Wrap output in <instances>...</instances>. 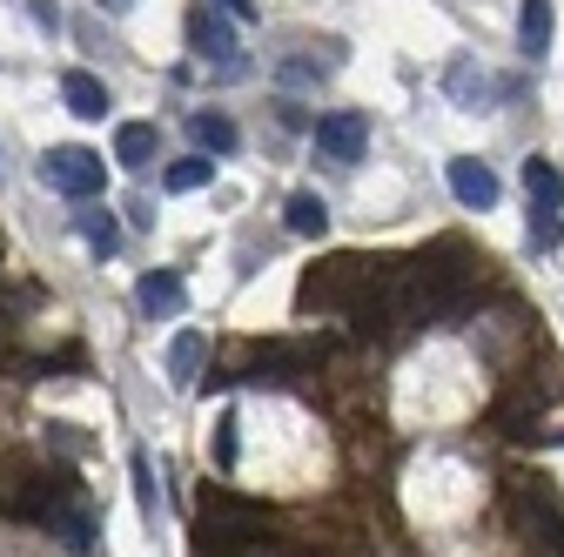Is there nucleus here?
<instances>
[{
    "label": "nucleus",
    "mask_w": 564,
    "mask_h": 557,
    "mask_svg": "<svg viewBox=\"0 0 564 557\" xmlns=\"http://www.w3.org/2000/svg\"><path fill=\"white\" fill-rule=\"evenodd\" d=\"M208 175H216V162H208V155H188V162H169L162 182H169V195H195Z\"/></svg>",
    "instance_id": "dca6fc26"
},
{
    "label": "nucleus",
    "mask_w": 564,
    "mask_h": 557,
    "mask_svg": "<svg viewBox=\"0 0 564 557\" xmlns=\"http://www.w3.org/2000/svg\"><path fill=\"white\" fill-rule=\"evenodd\" d=\"M188 128H195V142H202L208 155H236V142H242V128H236V121H229L223 108H202V114H195Z\"/></svg>",
    "instance_id": "f8f14e48"
},
{
    "label": "nucleus",
    "mask_w": 564,
    "mask_h": 557,
    "mask_svg": "<svg viewBox=\"0 0 564 557\" xmlns=\"http://www.w3.org/2000/svg\"><path fill=\"white\" fill-rule=\"evenodd\" d=\"M216 8H229L236 21H249V14H256V0H216Z\"/></svg>",
    "instance_id": "412c9836"
},
{
    "label": "nucleus",
    "mask_w": 564,
    "mask_h": 557,
    "mask_svg": "<svg viewBox=\"0 0 564 557\" xmlns=\"http://www.w3.org/2000/svg\"><path fill=\"white\" fill-rule=\"evenodd\" d=\"M61 101H67V114H82V121L108 114V88L88 75V67H67V75H61Z\"/></svg>",
    "instance_id": "6e6552de"
},
{
    "label": "nucleus",
    "mask_w": 564,
    "mask_h": 557,
    "mask_svg": "<svg viewBox=\"0 0 564 557\" xmlns=\"http://www.w3.org/2000/svg\"><path fill=\"white\" fill-rule=\"evenodd\" d=\"M162 155V134H155V121H121V134H115V162L128 168V175H141Z\"/></svg>",
    "instance_id": "0eeeda50"
},
{
    "label": "nucleus",
    "mask_w": 564,
    "mask_h": 557,
    "mask_svg": "<svg viewBox=\"0 0 564 557\" xmlns=\"http://www.w3.org/2000/svg\"><path fill=\"white\" fill-rule=\"evenodd\" d=\"M128 470H134V504H141V517H155V463H149V450H134Z\"/></svg>",
    "instance_id": "f3484780"
},
{
    "label": "nucleus",
    "mask_w": 564,
    "mask_h": 557,
    "mask_svg": "<svg viewBox=\"0 0 564 557\" xmlns=\"http://www.w3.org/2000/svg\"><path fill=\"white\" fill-rule=\"evenodd\" d=\"M544 47H551V0H524L518 8V54L538 61Z\"/></svg>",
    "instance_id": "9b49d317"
},
{
    "label": "nucleus",
    "mask_w": 564,
    "mask_h": 557,
    "mask_svg": "<svg viewBox=\"0 0 564 557\" xmlns=\"http://www.w3.org/2000/svg\"><path fill=\"white\" fill-rule=\"evenodd\" d=\"M310 142H316V155H323V162L357 168V162H364V149H370V114L336 108V114H323V121L310 128Z\"/></svg>",
    "instance_id": "7ed1b4c3"
},
{
    "label": "nucleus",
    "mask_w": 564,
    "mask_h": 557,
    "mask_svg": "<svg viewBox=\"0 0 564 557\" xmlns=\"http://www.w3.org/2000/svg\"><path fill=\"white\" fill-rule=\"evenodd\" d=\"M524 242H531V249H557V242H564V222H557V216H538V208H531Z\"/></svg>",
    "instance_id": "a211bd4d"
},
{
    "label": "nucleus",
    "mask_w": 564,
    "mask_h": 557,
    "mask_svg": "<svg viewBox=\"0 0 564 557\" xmlns=\"http://www.w3.org/2000/svg\"><path fill=\"white\" fill-rule=\"evenodd\" d=\"M444 95H451L457 108H484V101L498 95V88H490V75H484L477 61H451V75H444Z\"/></svg>",
    "instance_id": "9d476101"
},
{
    "label": "nucleus",
    "mask_w": 564,
    "mask_h": 557,
    "mask_svg": "<svg viewBox=\"0 0 564 557\" xmlns=\"http://www.w3.org/2000/svg\"><path fill=\"white\" fill-rule=\"evenodd\" d=\"M444 175H451V195L464 208H490V201H498V175H490V162H477V155H451Z\"/></svg>",
    "instance_id": "423d86ee"
},
{
    "label": "nucleus",
    "mask_w": 564,
    "mask_h": 557,
    "mask_svg": "<svg viewBox=\"0 0 564 557\" xmlns=\"http://www.w3.org/2000/svg\"><path fill=\"white\" fill-rule=\"evenodd\" d=\"M75 229H82V242H88L95 255H115V249H121V222L108 216V208H82Z\"/></svg>",
    "instance_id": "4468645a"
},
{
    "label": "nucleus",
    "mask_w": 564,
    "mask_h": 557,
    "mask_svg": "<svg viewBox=\"0 0 564 557\" xmlns=\"http://www.w3.org/2000/svg\"><path fill=\"white\" fill-rule=\"evenodd\" d=\"M282 216H290V236H323L329 229V201L323 195H290V208H282Z\"/></svg>",
    "instance_id": "2eb2a0df"
},
{
    "label": "nucleus",
    "mask_w": 564,
    "mask_h": 557,
    "mask_svg": "<svg viewBox=\"0 0 564 557\" xmlns=\"http://www.w3.org/2000/svg\"><path fill=\"white\" fill-rule=\"evenodd\" d=\"M188 47H195L202 61H216L229 81L242 75V61H236V28H229V8H208V0H202V8L188 14Z\"/></svg>",
    "instance_id": "20e7f679"
},
{
    "label": "nucleus",
    "mask_w": 564,
    "mask_h": 557,
    "mask_svg": "<svg viewBox=\"0 0 564 557\" xmlns=\"http://www.w3.org/2000/svg\"><path fill=\"white\" fill-rule=\"evenodd\" d=\"M202 357H208V336H202V329H182V336L169 342V376L188 390V383L202 376Z\"/></svg>",
    "instance_id": "ddd939ff"
},
{
    "label": "nucleus",
    "mask_w": 564,
    "mask_h": 557,
    "mask_svg": "<svg viewBox=\"0 0 564 557\" xmlns=\"http://www.w3.org/2000/svg\"><path fill=\"white\" fill-rule=\"evenodd\" d=\"M28 21H34L41 34H54V28H61V8H54V0H28Z\"/></svg>",
    "instance_id": "aec40b11"
},
{
    "label": "nucleus",
    "mask_w": 564,
    "mask_h": 557,
    "mask_svg": "<svg viewBox=\"0 0 564 557\" xmlns=\"http://www.w3.org/2000/svg\"><path fill=\"white\" fill-rule=\"evenodd\" d=\"M101 182H108V168H101V155L95 149H47L41 155V188H54V195H67V201H95L101 195Z\"/></svg>",
    "instance_id": "f03ea898"
},
{
    "label": "nucleus",
    "mask_w": 564,
    "mask_h": 557,
    "mask_svg": "<svg viewBox=\"0 0 564 557\" xmlns=\"http://www.w3.org/2000/svg\"><path fill=\"white\" fill-rule=\"evenodd\" d=\"M182 303H188V290H182V275H175V269H149V275L134 283V309L149 316V323L182 316Z\"/></svg>",
    "instance_id": "39448f33"
},
{
    "label": "nucleus",
    "mask_w": 564,
    "mask_h": 557,
    "mask_svg": "<svg viewBox=\"0 0 564 557\" xmlns=\"http://www.w3.org/2000/svg\"><path fill=\"white\" fill-rule=\"evenodd\" d=\"M28 517H41V524H47V537H61L75 557H88V550H95V537H101V531H95L88 498H82V491H67L61 477H41L34 491H28Z\"/></svg>",
    "instance_id": "f257e3e1"
},
{
    "label": "nucleus",
    "mask_w": 564,
    "mask_h": 557,
    "mask_svg": "<svg viewBox=\"0 0 564 557\" xmlns=\"http://www.w3.org/2000/svg\"><path fill=\"white\" fill-rule=\"evenodd\" d=\"M329 67H336V61H282V81H290V88H310V81L329 75Z\"/></svg>",
    "instance_id": "6ab92c4d"
},
{
    "label": "nucleus",
    "mask_w": 564,
    "mask_h": 557,
    "mask_svg": "<svg viewBox=\"0 0 564 557\" xmlns=\"http://www.w3.org/2000/svg\"><path fill=\"white\" fill-rule=\"evenodd\" d=\"M524 195H531V208L538 216H564V175L551 168V162H524Z\"/></svg>",
    "instance_id": "1a4fd4ad"
}]
</instances>
